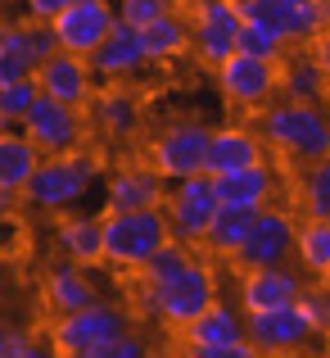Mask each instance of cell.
<instances>
[{
    "label": "cell",
    "mask_w": 330,
    "mask_h": 358,
    "mask_svg": "<svg viewBox=\"0 0 330 358\" xmlns=\"http://www.w3.org/2000/svg\"><path fill=\"white\" fill-rule=\"evenodd\" d=\"M213 304H218V277H213V268L200 263V259H190L172 281H163V286H149V281L136 286V308L140 313L154 317V322L177 327V331H186V327H190L200 313H209Z\"/></svg>",
    "instance_id": "cell-1"
},
{
    "label": "cell",
    "mask_w": 330,
    "mask_h": 358,
    "mask_svg": "<svg viewBox=\"0 0 330 358\" xmlns=\"http://www.w3.org/2000/svg\"><path fill=\"white\" fill-rule=\"evenodd\" d=\"M262 141L294 164H317L330 155V118L313 100H285L262 109Z\"/></svg>",
    "instance_id": "cell-2"
},
{
    "label": "cell",
    "mask_w": 330,
    "mask_h": 358,
    "mask_svg": "<svg viewBox=\"0 0 330 358\" xmlns=\"http://www.w3.org/2000/svg\"><path fill=\"white\" fill-rule=\"evenodd\" d=\"M172 241V222L163 209H109L105 213V263L140 272L149 254Z\"/></svg>",
    "instance_id": "cell-3"
},
{
    "label": "cell",
    "mask_w": 330,
    "mask_h": 358,
    "mask_svg": "<svg viewBox=\"0 0 330 358\" xmlns=\"http://www.w3.org/2000/svg\"><path fill=\"white\" fill-rule=\"evenodd\" d=\"M91 177H96V155H82V150L77 155H50L36 168V177L27 182L23 200L36 213H68L87 195Z\"/></svg>",
    "instance_id": "cell-4"
},
{
    "label": "cell",
    "mask_w": 330,
    "mask_h": 358,
    "mask_svg": "<svg viewBox=\"0 0 330 358\" xmlns=\"http://www.w3.org/2000/svg\"><path fill=\"white\" fill-rule=\"evenodd\" d=\"M131 331V313L122 304H109V299H96V304L77 308V313H63L59 322L50 327V345L54 354H68V358H91L96 345L113 341V336H127Z\"/></svg>",
    "instance_id": "cell-5"
},
{
    "label": "cell",
    "mask_w": 330,
    "mask_h": 358,
    "mask_svg": "<svg viewBox=\"0 0 330 358\" xmlns=\"http://www.w3.org/2000/svg\"><path fill=\"white\" fill-rule=\"evenodd\" d=\"M218 209H222V195H218V177L213 173H195V177H181V182L167 186L163 213L172 222V236L186 245H204Z\"/></svg>",
    "instance_id": "cell-6"
},
{
    "label": "cell",
    "mask_w": 330,
    "mask_h": 358,
    "mask_svg": "<svg viewBox=\"0 0 330 358\" xmlns=\"http://www.w3.org/2000/svg\"><path fill=\"white\" fill-rule=\"evenodd\" d=\"M299 254V222L290 218L285 209H262L258 222H253L249 241H244V250L235 254V268L249 272V268H285L290 259Z\"/></svg>",
    "instance_id": "cell-7"
},
{
    "label": "cell",
    "mask_w": 330,
    "mask_h": 358,
    "mask_svg": "<svg viewBox=\"0 0 330 358\" xmlns=\"http://www.w3.org/2000/svg\"><path fill=\"white\" fill-rule=\"evenodd\" d=\"M218 87H222V96L240 109H267L271 96L280 91V69H276V59L235 50L218 69Z\"/></svg>",
    "instance_id": "cell-8"
},
{
    "label": "cell",
    "mask_w": 330,
    "mask_h": 358,
    "mask_svg": "<svg viewBox=\"0 0 330 358\" xmlns=\"http://www.w3.org/2000/svg\"><path fill=\"white\" fill-rule=\"evenodd\" d=\"M209 145H213L209 127H200V122H172V127L149 145V164H154L167 182H181V177L209 173Z\"/></svg>",
    "instance_id": "cell-9"
},
{
    "label": "cell",
    "mask_w": 330,
    "mask_h": 358,
    "mask_svg": "<svg viewBox=\"0 0 330 358\" xmlns=\"http://www.w3.org/2000/svg\"><path fill=\"white\" fill-rule=\"evenodd\" d=\"M23 131L41 145V155H77L82 141H87V122H82V109L77 105H63V100L45 96L32 105V114L23 118Z\"/></svg>",
    "instance_id": "cell-10"
},
{
    "label": "cell",
    "mask_w": 330,
    "mask_h": 358,
    "mask_svg": "<svg viewBox=\"0 0 330 358\" xmlns=\"http://www.w3.org/2000/svg\"><path fill=\"white\" fill-rule=\"evenodd\" d=\"M249 341L258 345V354H299L317 341L313 322L299 304H276V308H258L244 317Z\"/></svg>",
    "instance_id": "cell-11"
},
{
    "label": "cell",
    "mask_w": 330,
    "mask_h": 358,
    "mask_svg": "<svg viewBox=\"0 0 330 358\" xmlns=\"http://www.w3.org/2000/svg\"><path fill=\"white\" fill-rule=\"evenodd\" d=\"M240 0H204L200 14H195V55L209 69H222L235 55V41H240Z\"/></svg>",
    "instance_id": "cell-12"
},
{
    "label": "cell",
    "mask_w": 330,
    "mask_h": 358,
    "mask_svg": "<svg viewBox=\"0 0 330 358\" xmlns=\"http://www.w3.org/2000/svg\"><path fill=\"white\" fill-rule=\"evenodd\" d=\"M113 23H118V9H113L109 0H73V5L54 18V32H59L63 50L91 59V55L100 50V41L113 32Z\"/></svg>",
    "instance_id": "cell-13"
},
{
    "label": "cell",
    "mask_w": 330,
    "mask_h": 358,
    "mask_svg": "<svg viewBox=\"0 0 330 358\" xmlns=\"http://www.w3.org/2000/svg\"><path fill=\"white\" fill-rule=\"evenodd\" d=\"M149 64V50H145V32L127 18L113 23V32L100 41V50L91 55V69L100 73V82H127L136 78L140 69Z\"/></svg>",
    "instance_id": "cell-14"
},
{
    "label": "cell",
    "mask_w": 330,
    "mask_h": 358,
    "mask_svg": "<svg viewBox=\"0 0 330 358\" xmlns=\"http://www.w3.org/2000/svg\"><path fill=\"white\" fill-rule=\"evenodd\" d=\"M96 78L100 73L91 69V59L87 55H73V50H59L54 59H45L36 69V82H41L45 96L63 100V105H77V109H87L96 100Z\"/></svg>",
    "instance_id": "cell-15"
},
{
    "label": "cell",
    "mask_w": 330,
    "mask_h": 358,
    "mask_svg": "<svg viewBox=\"0 0 330 358\" xmlns=\"http://www.w3.org/2000/svg\"><path fill=\"white\" fill-rule=\"evenodd\" d=\"M167 177L154 164H131L118 168L105 186V204L109 209H163L167 204Z\"/></svg>",
    "instance_id": "cell-16"
},
{
    "label": "cell",
    "mask_w": 330,
    "mask_h": 358,
    "mask_svg": "<svg viewBox=\"0 0 330 358\" xmlns=\"http://www.w3.org/2000/svg\"><path fill=\"white\" fill-rule=\"evenodd\" d=\"M308 281L294 268H249L240 277V308L244 313H258V308H276V304H299Z\"/></svg>",
    "instance_id": "cell-17"
},
{
    "label": "cell",
    "mask_w": 330,
    "mask_h": 358,
    "mask_svg": "<svg viewBox=\"0 0 330 358\" xmlns=\"http://www.w3.org/2000/svg\"><path fill=\"white\" fill-rule=\"evenodd\" d=\"M41 295H45V308H50L54 317H63V313H77V308H87V304H96V281L87 277V268L82 263H73V259H59L50 272H45V281H41Z\"/></svg>",
    "instance_id": "cell-18"
},
{
    "label": "cell",
    "mask_w": 330,
    "mask_h": 358,
    "mask_svg": "<svg viewBox=\"0 0 330 358\" xmlns=\"http://www.w3.org/2000/svg\"><path fill=\"white\" fill-rule=\"evenodd\" d=\"M244 308H231V304H213L209 313H200L190 327H186V350L190 354H200V350H209V345H231V341H249V327H244Z\"/></svg>",
    "instance_id": "cell-19"
},
{
    "label": "cell",
    "mask_w": 330,
    "mask_h": 358,
    "mask_svg": "<svg viewBox=\"0 0 330 358\" xmlns=\"http://www.w3.org/2000/svg\"><path fill=\"white\" fill-rule=\"evenodd\" d=\"M41 164H45L41 145H36L23 127H5V136H0V186L23 195Z\"/></svg>",
    "instance_id": "cell-20"
},
{
    "label": "cell",
    "mask_w": 330,
    "mask_h": 358,
    "mask_svg": "<svg viewBox=\"0 0 330 358\" xmlns=\"http://www.w3.org/2000/svg\"><path fill=\"white\" fill-rule=\"evenodd\" d=\"M262 150L267 141L249 127H218L213 131V145H209V173L222 177V173H235V168H249V164H262Z\"/></svg>",
    "instance_id": "cell-21"
},
{
    "label": "cell",
    "mask_w": 330,
    "mask_h": 358,
    "mask_svg": "<svg viewBox=\"0 0 330 358\" xmlns=\"http://www.w3.org/2000/svg\"><path fill=\"white\" fill-rule=\"evenodd\" d=\"M54 250L82 268L105 263V218H59L54 222Z\"/></svg>",
    "instance_id": "cell-22"
},
{
    "label": "cell",
    "mask_w": 330,
    "mask_h": 358,
    "mask_svg": "<svg viewBox=\"0 0 330 358\" xmlns=\"http://www.w3.org/2000/svg\"><path fill=\"white\" fill-rule=\"evenodd\" d=\"M271 191H276V173L267 168V159L218 177L222 204H240V209H267V204H271Z\"/></svg>",
    "instance_id": "cell-23"
},
{
    "label": "cell",
    "mask_w": 330,
    "mask_h": 358,
    "mask_svg": "<svg viewBox=\"0 0 330 358\" xmlns=\"http://www.w3.org/2000/svg\"><path fill=\"white\" fill-rule=\"evenodd\" d=\"M262 209H240V204H222L218 218H213L209 236H204V250L218 254V259H235V254L244 250V241H249L253 222H258Z\"/></svg>",
    "instance_id": "cell-24"
},
{
    "label": "cell",
    "mask_w": 330,
    "mask_h": 358,
    "mask_svg": "<svg viewBox=\"0 0 330 358\" xmlns=\"http://www.w3.org/2000/svg\"><path fill=\"white\" fill-rule=\"evenodd\" d=\"M145 32V50H149V64H172L181 59L186 50H195V23H186L181 14H163L154 18L149 27H140Z\"/></svg>",
    "instance_id": "cell-25"
},
{
    "label": "cell",
    "mask_w": 330,
    "mask_h": 358,
    "mask_svg": "<svg viewBox=\"0 0 330 358\" xmlns=\"http://www.w3.org/2000/svg\"><path fill=\"white\" fill-rule=\"evenodd\" d=\"M91 109H96V122L105 136H131L140 127V100L131 91H96Z\"/></svg>",
    "instance_id": "cell-26"
},
{
    "label": "cell",
    "mask_w": 330,
    "mask_h": 358,
    "mask_svg": "<svg viewBox=\"0 0 330 358\" xmlns=\"http://www.w3.org/2000/svg\"><path fill=\"white\" fill-rule=\"evenodd\" d=\"M299 263L303 272H313L317 281L330 277V222L326 218H303L299 222Z\"/></svg>",
    "instance_id": "cell-27"
},
{
    "label": "cell",
    "mask_w": 330,
    "mask_h": 358,
    "mask_svg": "<svg viewBox=\"0 0 330 358\" xmlns=\"http://www.w3.org/2000/svg\"><path fill=\"white\" fill-rule=\"evenodd\" d=\"M36 73V55L32 41H27V23H9L0 32V82H18V78H32Z\"/></svg>",
    "instance_id": "cell-28"
},
{
    "label": "cell",
    "mask_w": 330,
    "mask_h": 358,
    "mask_svg": "<svg viewBox=\"0 0 330 358\" xmlns=\"http://www.w3.org/2000/svg\"><path fill=\"white\" fill-rule=\"evenodd\" d=\"M299 200H303V218H326L330 222V155L317 159V164H303Z\"/></svg>",
    "instance_id": "cell-29"
},
{
    "label": "cell",
    "mask_w": 330,
    "mask_h": 358,
    "mask_svg": "<svg viewBox=\"0 0 330 358\" xmlns=\"http://www.w3.org/2000/svg\"><path fill=\"white\" fill-rule=\"evenodd\" d=\"M190 259H195L190 245L172 236V241H163L154 254H149V263L140 268V281H149V286H163V281H172V277H177V272H181Z\"/></svg>",
    "instance_id": "cell-30"
},
{
    "label": "cell",
    "mask_w": 330,
    "mask_h": 358,
    "mask_svg": "<svg viewBox=\"0 0 330 358\" xmlns=\"http://www.w3.org/2000/svg\"><path fill=\"white\" fill-rule=\"evenodd\" d=\"M41 100V82L32 78H18V82H0V118L5 122H23L32 114V105Z\"/></svg>",
    "instance_id": "cell-31"
},
{
    "label": "cell",
    "mask_w": 330,
    "mask_h": 358,
    "mask_svg": "<svg viewBox=\"0 0 330 358\" xmlns=\"http://www.w3.org/2000/svg\"><path fill=\"white\" fill-rule=\"evenodd\" d=\"M322 82H330V78L313 64V55H308V59H299V64H290V69L280 73V91H285L290 100H313V105H317Z\"/></svg>",
    "instance_id": "cell-32"
},
{
    "label": "cell",
    "mask_w": 330,
    "mask_h": 358,
    "mask_svg": "<svg viewBox=\"0 0 330 358\" xmlns=\"http://www.w3.org/2000/svg\"><path fill=\"white\" fill-rule=\"evenodd\" d=\"M235 50H244V55H262V59H280V50H285V36H276L271 27H262V23H249V18H244V27H240V41H235Z\"/></svg>",
    "instance_id": "cell-33"
},
{
    "label": "cell",
    "mask_w": 330,
    "mask_h": 358,
    "mask_svg": "<svg viewBox=\"0 0 330 358\" xmlns=\"http://www.w3.org/2000/svg\"><path fill=\"white\" fill-rule=\"evenodd\" d=\"M299 308L308 313V322H313L317 341H330V286H326V281H317V286H303V295H299Z\"/></svg>",
    "instance_id": "cell-34"
},
{
    "label": "cell",
    "mask_w": 330,
    "mask_h": 358,
    "mask_svg": "<svg viewBox=\"0 0 330 358\" xmlns=\"http://www.w3.org/2000/svg\"><path fill=\"white\" fill-rule=\"evenodd\" d=\"M163 14H172V0H118V18H127L136 27H149Z\"/></svg>",
    "instance_id": "cell-35"
},
{
    "label": "cell",
    "mask_w": 330,
    "mask_h": 358,
    "mask_svg": "<svg viewBox=\"0 0 330 358\" xmlns=\"http://www.w3.org/2000/svg\"><path fill=\"white\" fill-rule=\"evenodd\" d=\"M45 354L50 350H41L27 331H14V327L0 331V358H45Z\"/></svg>",
    "instance_id": "cell-36"
},
{
    "label": "cell",
    "mask_w": 330,
    "mask_h": 358,
    "mask_svg": "<svg viewBox=\"0 0 330 358\" xmlns=\"http://www.w3.org/2000/svg\"><path fill=\"white\" fill-rule=\"evenodd\" d=\"M68 5H73V0H23L27 18H50V23H54V18H59Z\"/></svg>",
    "instance_id": "cell-37"
},
{
    "label": "cell",
    "mask_w": 330,
    "mask_h": 358,
    "mask_svg": "<svg viewBox=\"0 0 330 358\" xmlns=\"http://www.w3.org/2000/svg\"><path fill=\"white\" fill-rule=\"evenodd\" d=\"M313 64H317V69H322L326 78H330V27L313 36Z\"/></svg>",
    "instance_id": "cell-38"
},
{
    "label": "cell",
    "mask_w": 330,
    "mask_h": 358,
    "mask_svg": "<svg viewBox=\"0 0 330 358\" xmlns=\"http://www.w3.org/2000/svg\"><path fill=\"white\" fill-rule=\"evenodd\" d=\"M294 5H308V0H294Z\"/></svg>",
    "instance_id": "cell-39"
},
{
    "label": "cell",
    "mask_w": 330,
    "mask_h": 358,
    "mask_svg": "<svg viewBox=\"0 0 330 358\" xmlns=\"http://www.w3.org/2000/svg\"><path fill=\"white\" fill-rule=\"evenodd\" d=\"M326 286H330V277H326Z\"/></svg>",
    "instance_id": "cell-40"
}]
</instances>
